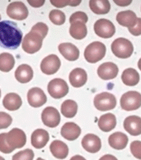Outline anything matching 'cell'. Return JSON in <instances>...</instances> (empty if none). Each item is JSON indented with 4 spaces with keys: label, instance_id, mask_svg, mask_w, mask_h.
I'll use <instances>...</instances> for the list:
<instances>
[{
    "label": "cell",
    "instance_id": "24",
    "mask_svg": "<svg viewBox=\"0 0 141 160\" xmlns=\"http://www.w3.org/2000/svg\"><path fill=\"white\" fill-rule=\"evenodd\" d=\"M49 149L52 155L58 159H64L68 155V146L59 140H54L52 142Z\"/></svg>",
    "mask_w": 141,
    "mask_h": 160
},
{
    "label": "cell",
    "instance_id": "11",
    "mask_svg": "<svg viewBox=\"0 0 141 160\" xmlns=\"http://www.w3.org/2000/svg\"><path fill=\"white\" fill-rule=\"evenodd\" d=\"M61 61L56 55L51 54L42 60L40 69L43 73L47 75L55 74L60 69Z\"/></svg>",
    "mask_w": 141,
    "mask_h": 160
},
{
    "label": "cell",
    "instance_id": "10",
    "mask_svg": "<svg viewBox=\"0 0 141 160\" xmlns=\"http://www.w3.org/2000/svg\"><path fill=\"white\" fill-rule=\"evenodd\" d=\"M7 13L8 16L16 20H24L27 18L29 12L26 5L20 1L12 2L7 6Z\"/></svg>",
    "mask_w": 141,
    "mask_h": 160
},
{
    "label": "cell",
    "instance_id": "23",
    "mask_svg": "<svg viewBox=\"0 0 141 160\" xmlns=\"http://www.w3.org/2000/svg\"><path fill=\"white\" fill-rule=\"evenodd\" d=\"M15 78L19 82L26 84L33 78V71L32 68L26 64L19 66L15 72Z\"/></svg>",
    "mask_w": 141,
    "mask_h": 160
},
{
    "label": "cell",
    "instance_id": "21",
    "mask_svg": "<svg viewBox=\"0 0 141 160\" xmlns=\"http://www.w3.org/2000/svg\"><path fill=\"white\" fill-rule=\"evenodd\" d=\"M69 80L70 84L73 87H82L87 82V73L82 68H76L69 74Z\"/></svg>",
    "mask_w": 141,
    "mask_h": 160
},
{
    "label": "cell",
    "instance_id": "35",
    "mask_svg": "<svg viewBox=\"0 0 141 160\" xmlns=\"http://www.w3.org/2000/svg\"><path fill=\"white\" fill-rule=\"evenodd\" d=\"M82 1H50L51 4L55 7L64 8L67 5H70L71 7H76L81 3Z\"/></svg>",
    "mask_w": 141,
    "mask_h": 160
},
{
    "label": "cell",
    "instance_id": "30",
    "mask_svg": "<svg viewBox=\"0 0 141 160\" xmlns=\"http://www.w3.org/2000/svg\"><path fill=\"white\" fill-rule=\"evenodd\" d=\"M78 104L73 100H67L63 102L61 106V112L64 117L73 118L78 112Z\"/></svg>",
    "mask_w": 141,
    "mask_h": 160
},
{
    "label": "cell",
    "instance_id": "1",
    "mask_svg": "<svg viewBox=\"0 0 141 160\" xmlns=\"http://www.w3.org/2000/svg\"><path fill=\"white\" fill-rule=\"evenodd\" d=\"M22 32L17 23L4 20L0 22V47L16 50L21 43Z\"/></svg>",
    "mask_w": 141,
    "mask_h": 160
},
{
    "label": "cell",
    "instance_id": "13",
    "mask_svg": "<svg viewBox=\"0 0 141 160\" xmlns=\"http://www.w3.org/2000/svg\"><path fill=\"white\" fill-rule=\"evenodd\" d=\"M29 105L34 108H39L45 104L47 101V96L39 88H32L27 94Z\"/></svg>",
    "mask_w": 141,
    "mask_h": 160
},
{
    "label": "cell",
    "instance_id": "22",
    "mask_svg": "<svg viewBox=\"0 0 141 160\" xmlns=\"http://www.w3.org/2000/svg\"><path fill=\"white\" fill-rule=\"evenodd\" d=\"M129 142L126 135L122 132H116L110 135L109 143L110 146L116 150L125 149Z\"/></svg>",
    "mask_w": 141,
    "mask_h": 160
},
{
    "label": "cell",
    "instance_id": "12",
    "mask_svg": "<svg viewBox=\"0 0 141 160\" xmlns=\"http://www.w3.org/2000/svg\"><path fill=\"white\" fill-rule=\"evenodd\" d=\"M41 119L44 124L50 128H56L60 123V115L57 109L52 107H48L41 113Z\"/></svg>",
    "mask_w": 141,
    "mask_h": 160
},
{
    "label": "cell",
    "instance_id": "9",
    "mask_svg": "<svg viewBox=\"0 0 141 160\" xmlns=\"http://www.w3.org/2000/svg\"><path fill=\"white\" fill-rule=\"evenodd\" d=\"M94 28L95 33L101 38H110L115 33V27L113 23L105 18H101L95 22Z\"/></svg>",
    "mask_w": 141,
    "mask_h": 160
},
{
    "label": "cell",
    "instance_id": "28",
    "mask_svg": "<svg viewBox=\"0 0 141 160\" xmlns=\"http://www.w3.org/2000/svg\"><path fill=\"white\" fill-rule=\"evenodd\" d=\"M121 78L123 84L130 87L137 85L140 80L139 73L133 68H128L125 70Z\"/></svg>",
    "mask_w": 141,
    "mask_h": 160
},
{
    "label": "cell",
    "instance_id": "27",
    "mask_svg": "<svg viewBox=\"0 0 141 160\" xmlns=\"http://www.w3.org/2000/svg\"><path fill=\"white\" fill-rule=\"evenodd\" d=\"M91 10L96 15H105L108 13L111 5L107 0H91L89 2Z\"/></svg>",
    "mask_w": 141,
    "mask_h": 160
},
{
    "label": "cell",
    "instance_id": "44",
    "mask_svg": "<svg viewBox=\"0 0 141 160\" xmlns=\"http://www.w3.org/2000/svg\"><path fill=\"white\" fill-rule=\"evenodd\" d=\"M70 160H86L83 157L80 155H76L75 156H73Z\"/></svg>",
    "mask_w": 141,
    "mask_h": 160
},
{
    "label": "cell",
    "instance_id": "3",
    "mask_svg": "<svg viewBox=\"0 0 141 160\" xmlns=\"http://www.w3.org/2000/svg\"><path fill=\"white\" fill-rule=\"evenodd\" d=\"M111 48L113 54L119 58H128L131 56L134 51L132 43L123 38H120L114 40Z\"/></svg>",
    "mask_w": 141,
    "mask_h": 160
},
{
    "label": "cell",
    "instance_id": "4",
    "mask_svg": "<svg viewBox=\"0 0 141 160\" xmlns=\"http://www.w3.org/2000/svg\"><path fill=\"white\" fill-rule=\"evenodd\" d=\"M106 52V48L104 44L100 42H94L87 46L84 55L87 62L95 63L103 58Z\"/></svg>",
    "mask_w": 141,
    "mask_h": 160
},
{
    "label": "cell",
    "instance_id": "19",
    "mask_svg": "<svg viewBox=\"0 0 141 160\" xmlns=\"http://www.w3.org/2000/svg\"><path fill=\"white\" fill-rule=\"evenodd\" d=\"M81 134V128L73 122H67L61 129V135L68 141H73L78 138Z\"/></svg>",
    "mask_w": 141,
    "mask_h": 160
},
{
    "label": "cell",
    "instance_id": "33",
    "mask_svg": "<svg viewBox=\"0 0 141 160\" xmlns=\"http://www.w3.org/2000/svg\"><path fill=\"white\" fill-rule=\"evenodd\" d=\"M34 157L32 150L27 149L16 153L12 157V160H33Z\"/></svg>",
    "mask_w": 141,
    "mask_h": 160
},
{
    "label": "cell",
    "instance_id": "31",
    "mask_svg": "<svg viewBox=\"0 0 141 160\" xmlns=\"http://www.w3.org/2000/svg\"><path fill=\"white\" fill-rule=\"evenodd\" d=\"M14 57L9 53L4 52L0 54V70L3 72H9L14 68Z\"/></svg>",
    "mask_w": 141,
    "mask_h": 160
},
{
    "label": "cell",
    "instance_id": "5",
    "mask_svg": "<svg viewBox=\"0 0 141 160\" xmlns=\"http://www.w3.org/2000/svg\"><path fill=\"white\" fill-rule=\"evenodd\" d=\"M120 104L127 111L137 110L141 107V94L137 91H129L122 96Z\"/></svg>",
    "mask_w": 141,
    "mask_h": 160
},
{
    "label": "cell",
    "instance_id": "26",
    "mask_svg": "<svg viewBox=\"0 0 141 160\" xmlns=\"http://www.w3.org/2000/svg\"><path fill=\"white\" fill-rule=\"evenodd\" d=\"M2 103L6 109L11 111H14L21 107L22 102L19 95L15 93H10L4 97Z\"/></svg>",
    "mask_w": 141,
    "mask_h": 160
},
{
    "label": "cell",
    "instance_id": "42",
    "mask_svg": "<svg viewBox=\"0 0 141 160\" xmlns=\"http://www.w3.org/2000/svg\"><path fill=\"white\" fill-rule=\"evenodd\" d=\"M114 2L120 7H126L131 3L132 1H114Z\"/></svg>",
    "mask_w": 141,
    "mask_h": 160
},
{
    "label": "cell",
    "instance_id": "36",
    "mask_svg": "<svg viewBox=\"0 0 141 160\" xmlns=\"http://www.w3.org/2000/svg\"><path fill=\"white\" fill-rule=\"evenodd\" d=\"M12 123V118L8 113L0 112V129L9 128Z\"/></svg>",
    "mask_w": 141,
    "mask_h": 160
},
{
    "label": "cell",
    "instance_id": "15",
    "mask_svg": "<svg viewBox=\"0 0 141 160\" xmlns=\"http://www.w3.org/2000/svg\"><path fill=\"white\" fill-rule=\"evenodd\" d=\"M82 145L88 152L96 153L101 149V140L96 135L88 134L84 137L82 141Z\"/></svg>",
    "mask_w": 141,
    "mask_h": 160
},
{
    "label": "cell",
    "instance_id": "48",
    "mask_svg": "<svg viewBox=\"0 0 141 160\" xmlns=\"http://www.w3.org/2000/svg\"><path fill=\"white\" fill-rule=\"evenodd\" d=\"M1 89H0V98H1Z\"/></svg>",
    "mask_w": 141,
    "mask_h": 160
},
{
    "label": "cell",
    "instance_id": "29",
    "mask_svg": "<svg viewBox=\"0 0 141 160\" xmlns=\"http://www.w3.org/2000/svg\"><path fill=\"white\" fill-rule=\"evenodd\" d=\"M69 33L73 38L82 40L87 36V27L83 22H75L70 26Z\"/></svg>",
    "mask_w": 141,
    "mask_h": 160
},
{
    "label": "cell",
    "instance_id": "25",
    "mask_svg": "<svg viewBox=\"0 0 141 160\" xmlns=\"http://www.w3.org/2000/svg\"><path fill=\"white\" fill-rule=\"evenodd\" d=\"M116 125V119L114 114L107 113L101 115L98 120V126L101 131L110 132L114 129Z\"/></svg>",
    "mask_w": 141,
    "mask_h": 160
},
{
    "label": "cell",
    "instance_id": "32",
    "mask_svg": "<svg viewBox=\"0 0 141 160\" xmlns=\"http://www.w3.org/2000/svg\"><path fill=\"white\" fill-rule=\"evenodd\" d=\"M49 18L51 22L55 25L61 26L64 24L66 17L64 13L62 11L54 9L50 12Z\"/></svg>",
    "mask_w": 141,
    "mask_h": 160
},
{
    "label": "cell",
    "instance_id": "34",
    "mask_svg": "<svg viewBox=\"0 0 141 160\" xmlns=\"http://www.w3.org/2000/svg\"><path fill=\"white\" fill-rule=\"evenodd\" d=\"M88 16L86 13L83 12L78 11L73 13L69 18V22L72 24L73 22H83L86 24L88 22Z\"/></svg>",
    "mask_w": 141,
    "mask_h": 160
},
{
    "label": "cell",
    "instance_id": "16",
    "mask_svg": "<svg viewBox=\"0 0 141 160\" xmlns=\"http://www.w3.org/2000/svg\"><path fill=\"white\" fill-rule=\"evenodd\" d=\"M123 127L128 133L133 136L141 135V118L135 115L127 117L124 120Z\"/></svg>",
    "mask_w": 141,
    "mask_h": 160
},
{
    "label": "cell",
    "instance_id": "2",
    "mask_svg": "<svg viewBox=\"0 0 141 160\" xmlns=\"http://www.w3.org/2000/svg\"><path fill=\"white\" fill-rule=\"evenodd\" d=\"M43 37L39 33L31 30L22 42V48L26 53L32 54L39 51L42 47Z\"/></svg>",
    "mask_w": 141,
    "mask_h": 160
},
{
    "label": "cell",
    "instance_id": "6",
    "mask_svg": "<svg viewBox=\"0 0 141 160\" xmlns=\"http://www.w3.org/2000/svg\"><path fill=\"white\" fill-rule=\"evenodd\" d=\"M94 106L101 111L114 109L116 106V99L114 95L108 92H102L96 95L94 100Z\"/></svg>",
    "mask_w": 141,
    "mask_h": 160
},
{
    "label": "cell",
    "instance_id": "47",
    "mask_svg": "<svg viewBox=\"0 0 141 160\" xmlns=\"http://www.w3.org/2000/svg\"><path fill=\"white\" fill-rule=\"evenodd\" d=\"M36 160H44V159H43L42 158H40V157H39V158H38Z\"/></svg>",
    "mask_w": 141,
    "mask_h": 160
},
{
    "label": "cell",
    "instance_id": "7",
    "mask_svg": "<svg viewBox=\"0 0 141 160\" xmlns=\"http://www.w3.org/2000/svg\"><path fill=\"white\" fill-rule=\"evenodd\" d=\"M48 92L52 98L60 99L68 94L69 87L64 80L54 78L48 85Z\"/></svg>",
    "mask_w": 141,
    "mask_h": 160
},
{
    "label": "cell",
    "instance_id": "39",
    "mask_svg": "<svg viewBox=\"0 0 141 160\" xmlns=\"http://www.w3.org/2000/svg\"><path fill=\"white\" fill-rule=\"evenodd\" d=\"M31 30L39 33L44 39L48 32V27L45 23L40 22L37 23L36 24H35V26H33Z\"/></svg>",
    "mask_w": 141,
    "mask_h": 160
},
{
    "label": "cell",
    "instance_id": "20",
    "mask_svg": "<svg viewBox=\"0 0 141 160\" xmlns=\"http://www.w3.org/2000/svg\"><path fill=\"white\" fill-rule=\"evenodd\" d=\"M137 18L134 12L130 10L120 12L116 17V21L119 24L128 28H131L136 24Z\"/></svg>",
    "mask_w": 141,
    "mask_h": 160
},
{
    "label": "cell",
    "instance_id": "14",
    "mask_svg": "<svg viewBox=\"0 0 141 160\" xmlns=\"http://www.w3.org/2000/svg\"><path fill=\"white\" fill-rule=\"evenodd\" d=\"M119 69L112 62H105L99 66L97 70L99 77L103 80H112L117 76Z\"/></svg>",
    "mask_w": 141,
    "mask_h": 160
},
{
    "label": "cell",
    "instance_id": "43",
    "mask_svg": "<svg viewBox=\"0 0 141 160\" xmlns=\"http://www.w3.org/2000/svg\"><path fill=\"white\" fill-rule=\"evenodd\" d=\"M99 160H118L115 157L112 156L111 154H106L105 156L101 157Z\"/></svg>",
    "mask_w": 141,
    "mask_h": 160
},
{
    "label": "cell",
    "instance_id": "17",
    "mask_svg": "<svg viewBox=\"0 0 141 160\" xmlns=\"http://www.w3.org/2000/svg\"><path fill=\"white\" fill-rule=\"evenodd\" d=\"M60 54L69 61H75L79 58L80 52L76 46L71 43H63L58 47Z\"/></svg>",
    "mask_w": 141,
    "mask_h": 160
},
{
    "label": "cell",
    "instance_id": "38",
    "mask_svg": "<svg viewBox=\"0 0 141 160\" xmlns=\"http://www.w3.org/2000/svg\"><path fill=\"white\" fill-rule=\"evenodd\" d=\"M130 150L134 157L141 160V141H135L131 142Z\"/></svg>",
    "mask_w": 141,
    "mask_h": 160
},
{
    "label": "cell",
    "instance_id": "40",
    "mask_svg": "<svg viewBox=\"0 0 141 160\" xmlns=\"http://www.w3.org/2000/svg\"><path fill=\"white\" fill-rule=\"evenodd\" d=\"M129 32L134 36H139L141 35V18H138L136 24L130 28Z\"/></svg>",
    "mask_w": 141,
    "mask_h": 160
},
{
    "label": "cell",
    "instance_id": "8",
    "mask_svg": "<svg viewBox=\"0 0 141 160\" xmlns=\"http://www.w3.org/2000/svg\"><path fill=\"white\" fill-rule=\"evenodd\" d=\"M6 141L8 145L15 150L26 145V136L23 130L18 128H14L6 133Z\"/></svg>",
    "mask_w": 141,
    "mask_h": 160
},
{
    "label": "cell",
    "instance_id": "46",
    "mask_svg": "<svg viewBox=\"0 0 141 160\" xmlns=\"http://www.w3.org/2000/svg\"><path fill=\"white\" fill-rule=\"evenodd\" d=\"M0 160H5L2 157L0 156Z\"/></svg>",
    "mask_w": 141,
    "mask_h": 160
},
{
    "label": "cell",
    "instance_id": "45",
    "mask_svg": "<svg viewBox=\"0 0 141 160\" xmlns=\"http://www.w3.org/2000/svg\"><path fill=\"white\" fill-rule=\"evenodd\" d=\"M138 66L139 69L141 71V58L139 59L138 63Z\"/></svg>",
    "mask_w": 141,
    "mask_h": 160
},
{
    "label": "cell",
    "instance_id": "49",
    "mask_svg": "<svg viewBox=\"0 0 141 160\" xmlns=\"http://www.w3.org/2000/svg\"><path fill=\"white\" fill-rule=\"evenodd\" d=\"M1 15H0V20H1Z\"/></svg>",
    "mask_w": 141,
    "mask_h": 160
},
{
    "label": "cell",
    "instance_id": "37",
    "mask_svg": "<svg viewBox=\"0 0 141 160\" xmlns=\"http://www.w3.org/2000/svg\"><path fill=\"white\" fill-rule=\"evenodd\" d=\"M14 150L12 149L6 141V133L0 134V152L5 154H9Z\"/></svg>",
    "mask_w": 141,
    "mask_h": 160
},
{
    "label": "cell",
    "instance_id": "18",
    "mask_svg": "<svg viewBox=\"0 0 141 160\" xmlns=\"http://www.w3.org/2000/svg\"><path fill=\"white\" fill-rule=\"evenodd\" d=\"M49 140L48 131L43 129H37L31 135L32 145L36 149H40L44 148Z\"/></svg>",
    "mask_w": 141,
    "mask_h": 160
},
{
    "label": "cell",
    "instance_id": "41",
    "mask_svg": "<svg viewBox=\"0 0 141 160\" xmlns=\"http://www.w3.org/2000/svg\"><path fill=\"white\" fill-rule=\"evenodd\" d=\"M28 2L32 7L39 8L43 5L45 1H28Z\"/></svg>",
    "mask_w": 141,
    "mask_h": 160
}]
</instances>
